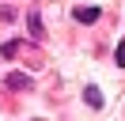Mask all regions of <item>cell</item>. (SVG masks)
I'll list each match as a JSON object with an SVG mask.
<instances>
[{
    "label": "cell",
    "instance_id": "1",
    "mask_svg": "<svg viewBox=\"0 0 125 121\" xmlns=\"http://www.w3.org/2000/svg\"><path fill=\"white\" fill-rule=\"evenodd\" d=\"M4 83H8V87H15V91H23V87L31 91V76H27V72H11Z\"/></svg>",
    "mask_w": 125,
    "mask_h": 121
},
{
    "label": "cell",
    "instance_id": "2",
    "mask_svg": "<svg viewBox=\"0 0 125 121\" xmlns=\"http://www.w3.org/2000/svg\"><path fill=\"white\" fill-rule=\"evenodd\" d=\"M72 15H76V23H95L99 19V8H76Z\"/></svg>",
    "mask_w": 125,
    "mask_h": 121
},
{
    "label": "cell",
    "instance_id": "3",
    "mask_svg": "<svg viewBox=\"0 0 125 121\" xmlns=\"http://www.w3.org/2000/svg\"><path fill=\"white\" fill-rule=\"evenodd\" d=\"M27 23H31V38H38V42H42V38H46V30H42V15L31 11V19H27Z\"/></svg>",
    "mask_w": 125,
    "mask_h": 121
},
{
    "label": "cell",
    "instance_id": "4",
    "mask_svg": "<svg viewBox=\"0 0 125 121\" xmlns=\"http://www.w3.org/2000/svg\"><path fill=\"white\" fill-rule=\"evenodd\" d=\"M83 98H87V106H91V110H99V106H102V95H99V87H87V91H83Z\"/></svg>",
    "mask_w": 125,
    "mask_h": 121
},
{
    "label": "cell",
    "instance_id": "5",
    "mask_svg": "<svg viewBox=\"0 0 125 121\" xmlns=\"http://www.w3.org/2000/svg\"><path fill=\"white\" fill-rule=\"evenodd\" d=\"M15 53H19V42H15V38H11V42H4V45H0V57H15Z\"/></svg>",
    "mask_w": 125,
    "mask_h": 121
},
{
    "label": "cell",
    "instance_id": "6",
    "mask_svg": "<svg viewBox=\"0 0 125 121\" xmlns=\"http://www.w3.org/2000/svg\"><path fill=\"white\" fill-rule=\"evenodd\" d=\"M114 57H117V68H125V42L117 45V53H114Z\"/></svg>",
    "mask_w": 125,
    "mask_h": 121
}]
</instances>
